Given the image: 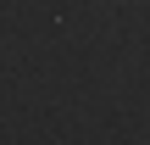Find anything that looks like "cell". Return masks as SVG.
<instances>
[]
</instances>
